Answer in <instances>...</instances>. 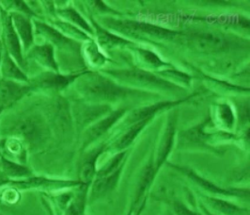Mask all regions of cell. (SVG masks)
Here are the masks:
<instances>
[{
    "mask_svg": "<svg viewBox=\"0 0 250 215\" xmlns=\"http://www.w3.org/2000/svg\"><path fill=\"white\" fill-rule=\"evenodd\" d=\"M3 137L13 136L21 140L27 150H37L48 138V128L44 121L38 115H23L17 117L2 129Z\"/></svg>",
    "mask_w": 250,
    "mask_h": 215,
    "instance_id": "1",
    "label": "cell"
},
{
    "mask_svg": "<svg viewBox=\"0 0 250 215\" xmlns=\"http://www.w3.org/2000/svg\"><path fill=\"white\" fill-rule=\"evenodd\" d=\"M0 21L2 26L1 32V41L3 48L8 51V53L13 57V60L19 67L23 70L26 67L25 60L23 56L22 45L20 39L18 37L14 27L10 13L5 12L0 6Z\"/></svg>",
    "mask_w": 250,
    "mask_h": 215,
    "instance_id": "2",
    "label": "cell"
},
{
    "mask_svg": "<svg viewBox=\"0 0 250 215\" xmlns=\"http://www.w3.org/2000/svg\"><path fill=\"white\" fill-rule=\"evenodd\" d=\"M82 183L73 180H60L44 177H30L13 180L8 186L17 191L28 190H60L67 187H74Z\"/></svg>",
    "mask_w": 250,
    "mask_h": 215,
    "instance_id": "3",
    "label": "cell"
},
{
    "mask_svg": "<svg viewBox=\"0 0 250 215\" xmlns=\"http://www.w3.org/2000/svg\"><path fill=\"white\" fill-rule=\"evenodd\" d=\"M82 89L87 95L108 99L121 97L127 93L126 90L117 86L112 81L97 75H93L87 79L82 85Z\"/></svg>",
    "mask_w": 250,
    "mask_h": 215,
    "instance_id": "4",
    "label": "cell"
},
{
    "mask_svg": "<svg viewBox=\"0 0 250 215\" xmlns=\"http://www.w3.org/2000/svg\"><path fill=\"white\" fill-rule=\"evenodd\" d=\"M113 28L127 33L131 35H140V34H147L151 37L159 39H172L177 36V33L165 29L162 27L156 25L138 23V22H132V21H124V22H111L109 23Z\"/></svg>",
    "mask_w": 250,
    "mask_h": 215,
    "instance_id": "5",
    "label": "cell"
},
{
    "mask_svg": "<svg viewBox=\"0 0 250 215\" xmlns=\"http://www.w3.org/2000/svg\"><path fill=\"white\" fill-rule=\"evenodd\" d=\"M32 87L21 82L0 78V108H11L17 101L26 96Z\"/></svg>",
    "mask_w": 250,
    "mask_h": 215,
    "instance_id": "6",
    "label": "cell"
},
{
    "mask_svg": "<svg viewBox=\"0 0 250 215\" xmlns=\"http://www.w3.org/2000/svg\"><path fill=\"white\" fill-rule=\"evenodd\" d=\"M27 152L25 143L18 138L6 136L0 140V156L9 161L25 165Z\"/></svg>",
    "mask_w": 250,
    "mask_h": 215,
    "instance_id": "7",
    "label": "cell"
},
{
    "mask_svg": "<svg viewBox=\"0 0 250 215\" xmlns=\"http://www.w3.org/2000/svg\"><path fill=\"white\" fill-rule=\"evenodd\" d=\"M13 21V27L20 39L22 48L25 51L32 46L34 42L33 27L29 17L17 13H9Z\"/></svg>",
    "mask_w": 250,
    "mask_h": 215,
    "instance_id": "8",
    "label": "cell"
},
{
    "mask_svg": "<svg viewBox=\"0 0 250 215\" xmlns=\"http://www.w3.org/2000/svg\"><path fill=\"white\" fill-rule=\"evenodd\" d=\"M191 43L200 51L213 52L223 49L227 45L225 38L213 32L198 33L191 36Z\"/></svg>",
    "mask_w": 250,
    "mask_h": 215,
    "instance_id": "9",
    "label": "cell"
},
{
    "mask_svg": "<svg viewBox=\"0 0 250 215\" xmlns=\"http://www.w3.org/2000/svg\"><path fill=\"white\" fill-rule=\"evenodd\" d=\"M0 74L2 79L17 82H28V78L25 72L16 64L13 57L5 48H3V54L0 61Z\"/></svg>",
    "mask_w": 250,
    "mask_h": 215,
    "instance_id": "10",
    "label": "cell"
},
{
    "mask_svg": "<svg viewBox=\"0 0 250 215\" xmlns=\"http://www.w3.org/2000/svg\"><path fill=\"white\" fill-rule=\"evenodd\" d=\"M125 110H120V111L114 112L110 115H108L107 117L99 121L97 124L93 125L86 132L85 144L88 145L95 140L98 139L102 135H104L125 114Z\"/></svg>",
    "mask_w": 250,
    "mask_h": 215,
    "instance_id": "11",
    "label": "cell"
},
{
    "mask_svg": "<svg viewBox=\"0 0 250 215\" xmlns=\"http://www.w3.org/2000/svg\"><path fill=\"white\" fill-rule=\"evenodd\" d=\"M175 119L172 117L169 120L168 125L166 128L165 134L163 136V139L158 149L156 163L154 165L156 171H158L159 168L164 165V163L167 161V156L169 155V153L172 149L173 143H174V136H175Z\"/></svg>",
    "mask_w": 250,
    "mask_h": 215,
    "instance_id": "12",
    "label": "cell"
},
{
    "mask_svg": "<svg viewBox=\"0 0 250 215\" xmlns=\"http://www.w3.org/2000/svg\"><path fill=\"white\" fill-rule=\"evenodd\" d=\"M117 77L123 78V79H128L132 82H136L139 84L144 85H154V86H161V87H168L170 86L169 83H167L162 81L161 79L157 78L153 75H150V73L139 71V70H132V71H117L111 73Z\"/></svg>",
    "mask_w": 250,
    "mask_h": 215,
    "instance_id": "13",
    "label": "cell"
},
{
    "mask_svg": "<svg viewBox=\"0 0 250 215\" xmlns=\"http://www.w3.org/2000/svg\"><path fill=\"white\" fill-rule=\"evenodd\" d=\"M177 170L182 171L186 176H188L189 178H191L195 183H197L200 187H201L203 190L216 193V194H223V195H237V196H242L244 195V191H232L225 190L222 188H219L218 186H215L213 183L210 182L209 180L199 177L194 171L188 169V168H183V167H178L174 166Z\"/></svg>",
    "mask_w": 250,
    "mask_h": 215,
    "instance_id": "14",
    "label": "cell"
},
{
    "mask_svg": "<svg viewBox=\"0 0 250 215\" xmlns=\"http://www.w3.org/2000/svg\"><path fill=\"white\" fill-rule=\"evenodd\" d=\"M76 76H62L59 74L47 73L39 76L36 79H33L32 84L30 85L32 89L35 87L42 88L61 89L65 88L75 79Z\"/></svg>",
    "mask_w": 250,
    "mask_h": 215,
    "instance_id": "15",
    "label": "cell"
},
{
    "mask_svg": "<svg viewBox=\"0 0 250 215\" xmlns=\"http://www.w3.org/2000/svg\"><path fill=\"white\" fill-rule=\"evenodd\" d=\"M27 58L34 60L38 64L58 71V66L54 59V50L50 45H43L33 48L28 52Z\"/></svg>",
    "mask_w": 250,
    "mask_h": 215,
    "instance_id": "16",
    "label": "cell"
},
{
    "mask_svg": "<svg viewBox=\"0 0 250 215\" xmlns=\"http://www.w3.org/2000/svg\"><path fill=\"white\" fill-rule=\"evenodd\" d=\"M156 173H157V171H156L155 166L153 164H150L145 168V170L143 171L141 177L139 179L138 189L136 191V196H135L134 203L132 205V208H136V207L140 206L142 203L146 202L144 199V195H145L147 190L149 189L151 182L153 181V178L155 177Z\"/></svg>",
    "mask_w": 250,
    "mask_h": 215,
    "instance_id": "17",
    "label": "cell"
},
{
    "mask_svg": "<svg viewBox=\"0 0 250 215\" xmlns=\"http://www.w3.org/2000/svg\"><path fill=\"white\" fill-rule=\"evenodd\" d=\"M122 170L106 177H97L92 188V198H99L112 191L121 176Z\"/></svg>",
    "mask_w": 250,
    "mask_h": 215,
    "instance_id": "18",
    "label": "cell"
},
{
    "mask_svg": "<svg viewBox=\"0 0 250 215\" xmlns=\"http://www.w3.org/2000/svg\"><path fill=\"white\" fill-rule=\"evenodd\" d=\"M206 203L216 213L222 215H249V211L232 203L214 197H206Z\"/></svg>",
    "mask_w": 250,
    "mask_h": 215,
    "instance_id": "19",
    "label": "cell"
},
{
    "mask_svg": "<svg viewBox=\"0 0 250 215\" xmlns=\"http://www.w3.org/2000/svg\"><path fill=\"white\" fill-rule=\"evenodd\" d=\"M104 146L100 147L99 149L95 150L93 153L89 154L86 158L85 162L83 163L81 170H80V182L84 185H88L95 175V166L98 157L104 151Z\"/></svg>",
    "mask_w": 250,
    "mask_h": 215,
    "instance_id": "20",
    "label": "cell"
},
{
    "mask_svg": "<svg viewBox=\"0 0 250 215\" xmlns=\"http://www.w3.org/2000/svg\"><path fill=\"white\" fill-rule=\"evenodd\" d=\"M88 185H80V190L67 205L63 215H84Z\"/></svg>",
    "mask_w": 250,
    "mask_h": 215,
    "instance_id": "21",
    "label": "cell"
},
{
    "mask_svg": "<svg viewBox=\"0 0 250 215\" xmlns=\"http://www.w3.org/2000/svg\"><path fill=\"white\" fill-rule=\"evenodd\" d=\"M172 105V103L170 102H163V103H158L152 106H149L146 108H142L139 110L134 111L132 114H130L129 118H128V123L131 124H136L138 122L141 121H145V120H149L152 118V116L156 114L158 111L162 110L164 108Z\"/></svg>",
    "mask_w": 250,
    "mask_h": 215,
    "instance_id": "22",
    "label": "cell"
},
{
    "mask_svg": "<svg viewBox=\"0 0 250 215\" xmlns=\"http://www.w3.org/2000/svg\"><path fill=\"white\" fill-rule=\"evenodd\" d=\"M148 122H149V120H145V121H141V122H138L136 124H133V126L127 130V132L125 133V135H123L120 139L118 140V142L115 144V147L118 150H124L125 148H127L137 138V136L147 125Z\"/></svg>",
    "mask_w": 250,
    "mask_h": 215,
    "instance_id": "23",
    "label": "cell"
},
{
    "mask_svg": "<svg viewBox=\"0 0 250 215\" xmlns=\"http://www.w3.org/2000/svg\"><path fill=\"white\" fill-rule=\"evenodd\" d=\"M34 24H35V28H36L37 33L42 34L44 37L49 39L56 45L64 47V46H66L70 43V41L66 37H64L62 33H60L58 30H56L55 28L51 27L49 25L42 24V23L38 22V21H35Z\"/></svg>",
    "mask_w": 250,
    "mask_h": 215,
    "instance_id": "24",
    "label": "cell"
},
{
    "mask_svg": "<svg viewBox=\"0 0 250 215\" xmlns=\"http://www.w3.org/2000/svg\"><path fill=\"white\" fill-rule=\"evenodd\" d=\"M1 8L7 13H17L24 14L25 16H33L35 15L34 12L26 5L25 1L20 0H9V1H1Z\"/></svg>",
    "mask_w": 250,
    "mask_h": 215,
    "instance_id": "25",
    "label": "cell"
},
{
    "mask_svg": "<svg viewBox=\"0 0 250 215\" xmlns=\"http://www.w3.org/2000/svg\"><path fill=\"white\" fill-rule=\"evenodd\" d=\"M20 199L19 191L14 189L13 187L7 186L5 189L0 192V200L7 204H15Z\"/></svg>",
    "mask_w": 250,
    "mask_h": 215,
    "instance_id": "26",
    "label": "cell"
},
{
    "mask_svg": "<svg viewBox=\"0 0 250 215\" xmlns=\"http://www.w3.org/2000/svg\"><path fill=\"white\" fill-rule=\"evenodd\" d=\"M219 118L226 127H232L234 124V115L231 109L228 105H221L219 107Z\"/></svg>",
    "mask_w": 250,
    "mask_h": 215,
    "instance_id": "27",
    "label": "cell"
},
{
    "mask_svg": "<svg viewBox=\"0 0 250 215\" xmlns=\"http://www.w3.org/2000/svg\"><path fill=\"white\" fill-rule=\"evenodd\" d=\"M61 14H62V16H64V17H66V18L72 20L73 22H75L77 25H81L82 27L87 28L88 30H89L88 25H87L86 22L83 20V18H82L78 13H76L75 11H74V10H72V9L64 10V11L61 12Z\"/></svg>",
    "mask_w": 250,
    "mask_h": 215,
    "instance_id": "28",
    "label": "cell"
},
{
    "mask_svg": "<svg viewBox=\"0 0 250 215\" xmlns=\"http://www.w3.org/2000/svg\"><path fill=\"white\" fill-rule=\"evenodd\" d=\"M140 53L143 56V58L150 64H152L154 66H160L162 64V62L159 60V58L155 54H153L152 52L147 50H140Z\"/></svg>",
    "mask_w": 250,
    "mask_h": 215,
    "instance_id": "29",
    "label": "cell"
},
{
    "mask_svg": "<svg viewBox=\"0 0 250 215\" xmlns=\"http://www.w3.org/2000/svg\"><path fill=\"white\" fill-rule=\"evenodd\" d=\"M174 212L175 215H200L198 214L193 213L192 211H190L188 208H187L184 204L180 202L174 203Z\"/></svg>",
    "mask_w": 250,
    "mask_h": 215,
    "instance_id": "30",
    "label": "cell"
},
{
    "mask_svg": "<svg viewBox=\"0 0 250 215\" xmlns=\"http://www.w3.org/2000/svg\"><path fill=\"white\" fill-rule=\"evenodd\" d=\"M201 209H202V212H203V214L204 215H216L213 214L212 212H210L209 210H207L205 207H203V206H201Z\"/></svg>",
    "mask_w": 250,
    "mask_h": 215,
    "instance_id": "31",
    "label": "cell"
},
{
    "mask_svg": "<svg viewBox=\"0 0 250 215\" xmlns=\"http://www.w3.org/2000/svg\"><path fill=\"white\" fill-rule=\"evenodd\" d=\"M3 44H2V41L0 38V61H1V58H2V54H3Z\"/></svg>",
    "mask_w": 250,
    "mask_h": 215,
    "instance_id": "32",
    "label": "cell"
},
{
    "mask_svg": "<svg viewBox=\"0 0 250 215\" xmlns=\"http://www.w3.org/2000/svg\"><path fill=\"white\" fill-rule=\"evenodd\" d=\"M2 112H3V110H2L1 108H0V114H1V113H2Z\"/></svg>",
    "mask_w": 250,
    "mask_h": 215,
    "instance_id": "33",
    "label": "cell"
},
{
    "mask_svg": "<svg viewBox=\"0 0 250 215\" xmlns=\"http://www.w3.org/2000/svg\"><path fill=\"white\" fill-rule=\"evenodd\" d=\"M0 215H2V214H0Z\"/></svg>",
    "mask_w": 250,
    "mask_h": 215,
    "instance_id": "34",
    "label": "cell"
}]
</instances>
